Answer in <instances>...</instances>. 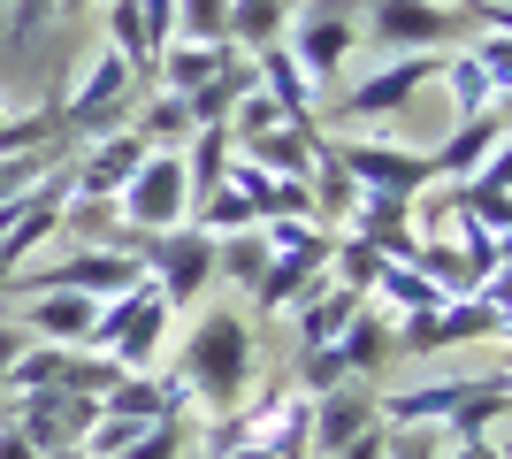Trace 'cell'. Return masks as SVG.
I'll return each instance as SVG.
<instances>
[{"instance_id": "26", "label": "cell", "mask_w": 512, "mask_h": 459, "mask_svg": "<svg viewBox=\"0 0 512 459\" xmlns=\"http://www.w3.org/2000/svg\"><path fill=\"white\" fill-rule=\"evenodd\" d=\"M375 299H383L390 314H428V306H444V291L428 284L413 261H383V276H375Z\"/></svg>"}, {"instance_id": "15", "label": "cell", "mask_w": 512, "mask_h": 459, "mask_svg": "<svg viewBox=\"0 0 512 459\" xmlns=\"http://www.w3.org/2000/svg\"><path fill=\"white\" fill-rule=\"evenodd\" d=\"M360 429H375V391H367V383H337V391H321L314 414H306V459H337Z\"/></svg>"}, {"instance_id": "39", "label": "cell", "mask_w": 512, "mask_h": 459, "mask_svg": "<svg viewBox=\"0 0 512 459\" xmlns=\"http://www.w3.org/2000/svg\"><path fill=\"white\" fill-rule=\"evenodd\" d=\"M0 123H8V108H0Z\"/></svg>"}, {"instance_id": "21", "label": "cell", "mask_w": 512, "mask_h": 459, "mask_svg": "<svg viewBox=\"0 0 512 459\" xmlns=\"http://www.w3.org/2000/svg\"><path fill=\"white\" fill-rule=\"evenodd\" d=\"M360 291H344V284H329V276H321L314 291H306L299 299V352H314V345H329V337H337L344 322H352V314H360Z\"/></svg>"}, {"instance_id": "2", "label": "cell", "mask_w": 512, "mask_h": 459, "mask_svg": "<svg viewBox=\"0 0 512 459\" xmlns=\"http://www.w3.org/2000/svg\"><path fill=\"white\" fill-rule=\"evenodd\" d=\"M482 31L459 0H375L367 8V46L375 54H451V46Z\"/></svg>"}, {"instance_id": "32", "label": "cell", "mask_w": 512, "mask_h": 459, "mask_svg": "<svg viewBox=\"0 0 512 459\" xmlns=\"http://www.w3.org/2000/svg\"><path fill=\"white\" fill-rule=\"evenodd\" d=\"M337 459H390V429H383V421H375V429H360Z\"/></svg>"}, {"instance_id": "3", "label": "cell", "mask_w": 512, "mask_h": 459, "mask_svg": "<svg viewBox=\"0 0 512 459\" xmlns=\"http://www.w3.org/2000/svg\"><path fill=\"white\" fill-rule=\"evenodd\" d=\"M138 85H146V77H138L115 46H100V54H92V69L77 77V92L54 108L62 138H107V131H123L130 108H138Z\"/></svg>"}, {"instance_id": "25", "label": "cell", "mask_w": 512, "mask_h": 459, "mask_svg": "<svg viewBox=\"0 0 512 459\" xmlns=\"http://www.w3.org/2000/svg\"><path fill=\"white\" fill-rule=\"evenodd\" d=\"M268 261H276V253H268V238H260V222H253V230H230V238H214V276H230L237 291H253Z\"/></svg>"}, {"instance_id": "12", "label": "cell", "mask_w": 512, "mask_h": 459, "mask_svg": "<svg viewBox=\"0 0 512 459\" xmlns=\"http://www.w3.org/2000/svg\"><path fill=\"white\" fill-rule=\"evenodd\" d=\"M337 161H344V176H352L360 192H390V199H413V192L436 184V176H428V153L383 146V138H344Z\"/></svg>"}, {"instance_id": "35", "label": "cell", "mask_w": 512, "mask_h": 459, "mask_svg": "<svg viewBox=\"0 0 512 459\" xmlns=\"http://www.w3.org/2000/svg\"><path fill=\"white\" fill-rule=\"evenodd\" d=\"M23 345H31V337H23V329H16V322H0V368H8V360H16V352H23Z\"/></svg>"}, {"instance_id": "31", "label": "cell", "mask_w": 512, "mask_h": 459, "mask_svg": "<svg viewBox=\"0 0 512 459\" xmlns=\"http://www.w3.org/2000/svg\"><path fill=\"white\" fill-rule=\"evenodd\" d=\"M54 23V0H16V16H8V46H31Z\"/></svg>"}, {"instance_id": "29", "label": "cell", "mask_w": 512, "mask_h": 459, "mask_svg": "<svg viewBox=\"0 0 512 459\" xmlns=\"http://www.w3.org/2000/svg\"><path fill=\"white\" fill-rule=\"evenodd\" d=\"M184 444H192V421H146L115 459H184Z\"/></svg>"}, {"instance_id": "20", "label": "cell", "mask_w": 512, "mask_h": 459, "mask_svg": "<svg viewBox=\"0 0 512 459\" xmlns=\"http://www.w3.org/2000/svg\"><path fill=\"white\" fill-rule=\"evenodd\" d=\"M314 123H276V131H260V138H245V161H253V169H268V176H306L314 169Z\"/></svg>"}, {"instance_id": "19", "label": "cell", "mask_w": 512, "mask_h": 459, "mask_svg": "<svg viewBox=\"0 0 512 459\" xmlns=\"http://www.w3.org/2000/svg\"><path fill=\"white\" fill-rule=\"evenodd\" d=\"M230 62H245V54H230V46H161V62H153V85L161 92H184V100H192L199 85H214V77H222V69Z\"/></svg>"}, {"instance_id": "5", "label": "cell", "mask_w": 512, "mask_h": 459, "mask_svg": "<svg viewBox=\"0 0 512 459\" xmlns=\"http://www.w3.org/2000/svg\"><path fill=\"white\" fill-rule=\"evenodd\" d=\"M115 215L138 245L176 230V222H192V184H184V153H146L138 176H130L123 192H115Z\"/></svg>"}, {"instance_id": "16", "label": "cell", "mask_w": 512, "mask_h": 459, "mask_svg": "<svg viewBox=\"0 0 512 459\" xmlns=\"http://www.w3.org/2000/svg\"><path fill=\"white\" fill-rule=\"evenodd\" d=\"M92 314H100L92 291H31V306H23L16 329H23V337H39V345H85Z\"/></svg>"}, {"instance_id": "1", "label": "cell", "mask_w": 512, "mask_h": 459, "mask_svg": "<svg viewBox=\"0 0 512 459\" xmlns=\"http://www.w3.org/2000/svg\"><path fill=\"white\" fill-rule=\"evenodd\" d=\"M253 322L245 314H207V322L192 329V345H184V383H192V406H207V414H230L237 398L253 391Z\"/></svg>"}, {"instance_id": "27", "label": "cell", "mask_w": 512, "mask_h": 459, "mask_svg": "<svg viewBox=\"0 0 512 459\" xmlns=\"http://www.w3.org/2000/svg\"><path fill=\"white\" fill-rule=\"evenodd\" d=\"M245 92H253V62H230L214 85H199L184 108H192V123H230V108L245 100Z\"/></svg>"}, {"instance_id": "8", "label": "cell", "mask_w": 512, "mask_h": 459, "mask_svg": "<svg viewBox=\"0 0 512 459\" xmlns=\"http://www.w3.org/2000/svg\"><path fill=\"white\" fill-rule=\"evenodd\" d=\"M436 77H444V54H383V69H367L360 85L344 92V115L352 123H383V115L413 108L421 85H436Z\"/></svg>"}, {"instance_id": "14", "label": "cell", "mask_w": 512, "mask_h": 459, "mask_svg": "<svg viewBox=\"0 0 512 459\" xmlns=\"http://www.w3.org/2000/svg\"><path fill=\"white\" fill-rule=\"evenodd\" d=\"M505 31H490V39L474 46H451L444 54V77H451V100H459V115H505Z\"/></svg>"}, {"instance_id": "13", "label": "cell", "mask_w": 512, "mask_h": 459, "mask_svg": "<svg viewBox=\"0 0 512 459\" xmlns=\"http://www.w3.org/2000/svg\"><path fill=\"white\" fill-rule=\"evenodd\" d=\"M146 138L130 131H107V138H85V153H77V161H62V176H69V199H115L130 184V176H138V161H146Z\"/></svg>"}, {"instance_id": "34", "label": "cell", "mask_w": 512, "mask_h": 459, "mask_svg": "<svg viewBox=\"0 0 512 459\" xmlns=\"http://www.w3.org/2000/svg\"><path fill=\"white\" fill-rule=\"evenodd\" d=\"M451 459H505V444H497V429H490V437H459Z\"/></svg>"}, {"instance_id": "18", "label": "cell", "mask_w": 512, "mask_h": 459, "mask_svg": "<svg viewBox=\"0 0 512 459\" xmlns=\"http://www.w3.org/2000/svg\"><path fill=\"white\" fill-rule=\"evenodd\" d=\"M490 153H505V115H459V131L428 153V176H436V184H459V176H474Z\"/></svg>"}, {"instance_id": "17", "label": "cell", "mask_w": 512, "mask_h": 459, "mask_svg": "<svg viewBox=\"0 0 512 459\" xmlns=\"http://www.w3.org/2000/svg\"><path fill=\"white\" fill-rule=\"evenodd\" d=\"M245 62H253V85L268 92V100H276L283 108V123H314V100H321V85L314 77H306L299 62H291V46H260V54H245Z\"/></svg>"}, {"instance_id": "4", "label": "cell", "mask_w": 512, "mask_h": 459, "mask_svg": "<svg viewBox=\"0 0 512 459\" xmlns=\"http://www.w3.org/2000/svg\"><path fill=\"white\" fill-rule=\"evenodd\" d=\"M482 337H505V299H490V291H451L444 306H428V314H398V322H390V360H398V352L482 345Z\"/></svg>"}, {"instance_id": "23", "label": "cell", "mask_w": 512, "mask_h": 459, "mask_svg": "<svg viewBox=\"0 0 512 459\" xmlns=\"http://www.w3.org/2000/svg\"><path fill=\"white\" fill-rule=\"evenodd\" d=\"M329 345H337V352H344V368L367 383V375L390 360V314H383V306H360V314H352V322H344Z\"/></svg>"}, {"instance_id": "9", "label": "cell", "mask_w": 512, "mask_h": 459, "mask_svg": "<svg viewBox=\"0 0 512 459\" xmlns=\"http://www.w3.org/2000/svg\"><path fill=\"white\" fill-rule=\"evenodd\" d=\"M146 276V261L138 253H123V245H85V253H69V261H54V268H23L8 291H130Z\"/></svg>"}, {"instance_id": "38", "label": "cell", "mask_w": 512, "mask_h": 459, "mask_svg": "<svg viewBox=\"0 0 512 459\" xmlns=\"http://www.w3.org/2000/svg\"><path fill=\"white\" fill-rule=\"evenodd\" d=\"M46 459H92V452H85V444H69V452H46Z\"/></svg>"}, {"instance_id": "37", "label": "cell", "mask_w": 512, "mask_h": 459, "mask_svg": "<svg viewBox=\"0 0 512 459\" xmlns=\"http://www.w3.org/2000/svg\"><path fill=\"white\" fill-rule=\"evenodd\" d=\"M92 0H54V16H85Z\"/></svg>"}, {"instance_id": "7", "label": "cell", "mask_w": 512, "mask_h": 459, "mask_svg": "<svg viewBox=\"0 0 512 459\" xmlns=\"http://www.w3.org/2000/svg\"><path fill=\"white\" fill-rule=\"evenodd\" d=\"M138 261H146V284L161 291L169 306H192L199 291L214 284V238L192 230V222H176V230L146 238V245H138Z\"/></svg>"}, {"instance_id": "11", "label": "cell", "mask_w": 512, "mask_h": 459, "mask_svg": "<svg viewBox=\"0 0 512 459\" xmlns=\"http://www.w3.org/2000/svg\"><path fill=\"white\" fill-rule=\"evenodd\" d=\"M283 46H291V62H299L314 85H329V77L352 62V46H360V23H352V8H344V0H321V8H306V16L283 31Z\"/></svg>"}, {"instance_id": "36", "label": "cell", "mask_w": 512, "mask_h": 459, "mask_svg": "<svg viewBox=\"0 0 512 459\" xmlns=\"http://www.w3.org/2000/svg\"><path fill=\"white\" fill-rule=\"evenodd\" d=\"M0 459H39V452H31V444H23L16 429H8V421H0Z\"/></svg>"}, {"instance_id": "33", "label": "cell", "mask_w": 512, "mask_h": 459, "mask_svg": "<svg viewBox=\"0 0 512 459\" xmlns=\"http://www.w3.org/2000/svg\"><path fill=\"white\" fill-rule=\"evenodd\" d=\"M390 459H436L428 429H390Z\"/></svg>"}, {"instance_id": "30", "label": "cell", "mask_w": 512, "mask_h": 459, "mask_svg": "<svg viewBox=\"0 0 512 459\" xmlns=\"http://www.w3.org/2000/svg\"><path fill=\"white\" fill-rule=\"evenodd\" d=\"M276 123H283V108H276V100H268V92H245V100H237V108H230V123H222V131H230V146H245V138H260V131H276Z\"/></svg>"}, {"instance_id": "24", "label": "cell", "mask_w": 512, "mask_h": 459, "mask_svg": "<svg viewBox=\"0 0 512 459\" xmlns=\"http://www.w3.org/2000/svg\"><path fill=\"white\" fill-rule=\"evenodd\" d=\"M130 131L146 138L153 153H176L184 138L199 131V123H192V108H184V92H161V85H153V100H146L138 115H130Z\"/></svg>"}, {"instance_id": "22", "label": "cell", "mask_w": 512, "mask_h": 459, "mask_svg": "<svg viewBox=\"0 0 512 459\" xmlns=\"http://www.w3.org/2000/svg\"><path fill=\"white\" fill-rule=\"evenodd\" d=\"M283 31H291V0H230L222 46H230V54H260V46H276Z\"/></svg>"}, {"instance_id": "28", "label": "cell", "mask_w": 512, "mask_h": 459, "mask_svg": "<svg viewBox=\"0 0 512 459\" xmlns=\"http://www.w3.org/2000/svg\"><path fill=\"white\" fill-rule=\"evenodd\" d=\"M222 31H230V0H176V39L222 46Z\"/></svg>"}, {"instance_id": "6", "label": "cell", "mask_w": 512, "mask_h": 459, "mask_svg": "<svg viewBox=\"0 0 512 459\" xmlns=\"http://www.w3.org/2000/svg\"><path fill=\"white\" fill-rule=\"evenodd\" d=\"M0 421L16 429L31 452H69V444H85V429L100 421V398H77V391H23L0 406Z\"/></svg>"}, {"instance_id": "10", "label": "cell", "mask_w": 512, "mask_h": 459, "mask_svg": "<svg viewBox=\"0 0 512 459\" xmlns=\"http://www.w3.org/2000/svg\"><path fill=\"white\" fill-rule=\"evenodd\" d=\"M329 238H337V230H314V222H306L299 245H283L276 261L260 268V284H253V314H291V306H299L306 291L329 276Z\"/></svg>"}]
</instances>
